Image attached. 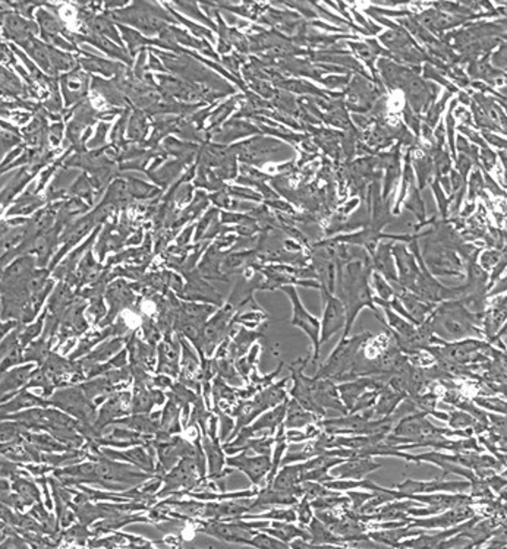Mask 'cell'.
<instances>
[{
	"instance_id": "obj_1",
	"label": "cell",
	"mask_w": 507,
	"mask_h": 549,
	"mask_svg": "<svg viewBox=\"0 0 507 549\" xmlns=\"http://www.w3.org/2000/svg\"><path fill=\"white\" fill-rule=\"evenodd\" d=\"M370 271L371 267L368 261L361 263V261H353L346 266L345 276L343 277V302L348 311V321L345 327L343 337H348L356 315L361 312L363 306H370L376 313V298H373L371 291H370Z\"/></svg>"
},
{
	"instance_id": "obj_2",
	"label": "cell",
	"mask_w": 507,
	"mask_h": 549,
	"mask_svg": "<svg viewBox=\"0 0 507 549\" xmlns=\"http://www.w3.org/2000/svg\"><path fill=\"white\" fill-rule=\"evenodd\" d=\"M371 333H362L356 334L353 337H342L339 344L336 346V349L327 359V362L317 371L314 375L316 380H342L346 372H351L358 359V352L362 349V346H365L370 338Z\"/></svg>"
},
{
	"instance_id": "obj_3",
	"label": "cell",
	"mask_w": 507,
	"mask_h": 549,
	"mask_svg": "<svg viewBox=\"0 0 507 549\" xmlns=\"http://www.w3.org/2000/svg\"><path fill=\"white\" fill-rule=\"evenodd\" d=\"M106 15L115 21L132 25L146 34H161L167 28L164 21L174 22V18L167 15V12L161 9L159 4L150 2H135L126 9L107 12Z\"/></svg>"
},
{
	"instance_id": "obj_4",
	"label": "cell",
	"mask_w": 507,
	"mask_h": 549,
	"mask_svg": "<svg viewBox=\"0 0 507 549\" xmlns=\"http://www.w3.org/2000/svg\"><path fill=\"white\" fill-rule=\"evenodd\" d=\"M200 530L209 536H213L223 542L244 543L248 545L251 538L257 533L256 529H266L270 522H244V518L228 520H211V522H199Z\"/></svg>"
},
{
	"instance_id": "obj_5",
	"label": "cell",
	"mask_w": 507,
	"mask_h": 549,
	"mask_svg": "<svg viewBox=\"0 0 507 549\" xmlns=\"http://www.w3.org/2000/svg\"><path fill=\"white\" fill-rule=\"evenodd\" d=\"M50 404L75 416L86 426H93L97 419V404L86 396L81 386L56 391L50 398Z\"/></svg>"
},
{
	"instance_id": "obj_6",
	"label": "cell",
	"mask_w": 507,
	"mask_h": 549,
	"mask_svg": "<svg viewBox=\"0 0 507 549\" xmlns=\"http://www.w3.org/2000/svg\"><path fill=\"white\" fill-rule=\"evenodd\" d=\"M161 479L164 482V486L160 493H157L156 495L157 498L166 497L169 494H178V493L182 495L184 494L182 489L189 490L203 480L199 465H196V460L194 457L181 458L179 465L171 469V472L166 473Z\"/></svg>"
},
{
	"instance_id": "obj_7",
	"label": "cell",
	"mask_w": 507,
	"mask_h": 549,
	"mask_svg": "<svg viewBox=\"0 0 507 549\" xmlns=\"http://www.w3.org/2000/svg\"><path fill=\"white\" fill-rule=\"evenodd\" d=\"M281 292H285L291 302H292V306H293V313H292V320H291V324L293 327H298L301 328L308 337L309 340H311L313 346H314V355H313V363L316 365L318 362V358H320V348H321V343H320V336H321V326H320V321L317 320L316 316H313L311 313H309L305 306L302 305L301 299H299V295L296 292V288L293 286H283L280 287Z\"/></svg>"
},
{
	"instance_id": "obj_8",
	"label": "cell",
	"mask_w": 507,
	"mask_h": 549,
	"mask_svg": "<svg viewBox=\"0 0 507 549\" xmlns=\"http://www.w3.org/2000/svg\"><path fill=\"white\" fill-rule=\"evenodd\" d=\"M320 288L326 302L323 321H321V336H320V343L323 344L328 341L336 333H339L346 327L348 311L342 299L334 298L333 293L328 292L326 287H320Z\"/></svg>"
},
{
	"instance_id": "obj_9",
	"label": "cell",
	"mask_w": 507,
	"mask_h": 549,
	"mask_svg": "<svg viewBox=\"0 0 507 549\" xmlns=\"http://www.w3.org/2000/svg\"><path fill=\"white\" fill-rule=\"evenodd\" d=\"M226 466L244 472L254 485L260 486L271 470V458L263 454L249 455L248 450H242L241 454L226 460Z\"/></svg>"
},
{
	"instance_id": "obj_10",
	"label": "cell",
	"mask_w": 507,
	"mask_h": 549,
	"mask_svg": "<svg viewBox=\"0 0 507 549\" xmlns=\"http://www.w3.org/2000/svg\"><path fill=\"white\" fill-rule=\"evenodd\" d=\"M217 430V416H211L209 420L207 429H204L203 448L207 454L209 460V479L220 480L226 473H232V470L224 472L223 468L226 466V458H224V448L220 447V440L216 435Z\"/></svg>"
},
{
	"instance_id": "obj_11",
	"label": "cell",
	"mask_w": 507,
	"mask_h": 549,
	"mask_svg": "<svg viewBox=\"0 0 507 549\" xmlns=\"http://www.w3.org/2000/svg\"><path fill=\"white\" fill-rule=\"evenodd\" d=\"M128 413H132V393L124 391V393L111 394L101 406L97 415V419L94 422L97 438L101 437L106 426L114 423L118 418L126 416Z\"/></svg>"
},
{
	"instance_id": "obj_12",
	"label": "cell",
	"mask_w": 507,
	"mask_h": 549,
	"mask_svg": "<svg viewBox=\"0 0 507 549\" xmlns=\"http://www.w3.org/2000/svg\"><path fill=\"white\" fill-rule=\"evenodd\" d=\"M383 468L381 463H376L371 457H352L342 461L341 465L334 466L330 470L333 479H346V480H362L376 470Z\"/></svg>"
},
{
	"instance_id": "obj_13",
	"label": "cell",
	"mask_w": 507,
	"mask_h": 549,
	"mask_svg": "<svg viewBox=\"0 0 507 549\" xmlns=\"http://www.w3.org/2000/svg\"><path fill=\"white\" fill-rule=\"evenodd\" d=\"M471 515H472V511L469 508L455 507L453 510H448L440 515L412 518L411 523H408L406 526L409 529H447L450 526H455L463 522L465 518Z\"/></svg>"
},
{
	"instance_id": "obj_14",
	"label": "cell",
	"mask_w": 507,
	"mask_h": 549,
	"mask_svg": "<svg viewBox=\"0 0 507 549\" xmlns=\"http://www.w3.org/2000/svg\"><path fill=\"white\" fill-rule=\"evenodd\" d=\"M86 306L87 303L84 302V298H76L74 301L72 306L68 309V312L65 313L62 320L61 338L58 346H56V351H58V348H61L68 337H75L87 331L89 324L86 321V318H84V309H86Z\"/></svg>"
},
{
	"instance_id": "obj_15",
	"label": "cell",
	"mask_w": 507,
	"mask_h": 549,
	"mask_svg": "<svg viewBox=\"0 0 507 549\" xmlns=\"http://www.w3.org/2000/svg\"><path fill=\"white\" fill-rule=\"evenodd\" d=\"M101 455L110 458V460H121V461H128L131 465H135L136 468L143 469L144 472L149 473H156V466H154V451L151 447L149 451H146L143 447H135L126 451H116L111 448H101L99 450Z\"/></svg>"
},
{
	"instance_id": "obj_16",
	"label": "cell",
	"mask_w": 507,
	"mask_h": 549,
	"mask_svg": "<svg viewBox=\"0 0 507 549\" xmlns=\"http://www.w3.org/2000/svg\"><path fill=\"white\" fill-rule=\"evenodd\" d=\"M469 485L466 482H444V480H412L408 479L394 488L402 490L405 495H412V494H433V493H440V490H452V493H456V490H462L468 488Z\"/></svg>"
},
{
	"instance_id": "obj_17",
	"label": "cell",
	"mask_w": 507,
	"mask_h": 549,
	"mask_svg": "<svg viewBox=\"0 0 507 549\" xmlns=\"http://www.w3.org/2000/svg\"><path fill=\"white\" fill-rule=\"evenodd\" d=\"M61 85L65 104L71 106L86 99L89 91V75L82 72L79 68H75L69 74L61 76Z\"/></svg>"
},
{
	"instance_id": "obj_18",
	"label": "cell",
	"mask_w": 507,
	"mask_h": 549,
	"mask_svg": "<svg viewBox=\"0 0 507 549\" xmlns=\"http://www.w3.org/2000/svg\"><path fill=\"white\" fill-rule=\"evenodd\" d=\"M33 371H34V365L26 363V365L14 368L11 371L2 372V388H0V391H2V403L9 401V398L14 397L16 391H19L28 384V381L31 378Z\"/></svg>"
},
{
	"instance_id": "obj_19",
	"label": "cell",
	"mask_w": 507,
	"mask_h": 549,
	"mask_svg": "<svg viewBox=\"0 0 507 549\" xmlns=\"http://www.w3.org/2000/svg\"><path fill=\"white\" fill-rule=\"evenodd\" d=\"M134 299H135V296L132 293V288L125 281H122V280L115 281L109 287V291H107V302L110 306V313L100 326L109 324V321L114 320L119 311L132 306Z\"/></svg>"
},
{
	"instance_id": "obj_20",
	"label": "cell",
	"mask_w": 507,
	"mask_h": 549,
	"mask_svg": "<svg viewBox=\"0 0 507 549\" xmlns=\"http://www.w3.org/2000/svg\"><path fill=\"white\" fill-rule=\"evenodd\" d=\"M178 341H172L171 337L166 336V340L159 344L157 348L159 365L156 368L157 373H164V375H169V377H179Z\"/></svg>"
},
{
	"instance_id": "obj_21",
	"label": "cell",
	"mask_w": 507,
	"mask_h": 549,
	"mask_svg": "<svg viewBox=\"0 0 507 549\" xmlns=\"http://www.w3.org/2000/svg\"><path fill=\"white\" fill-rule=\"evenodd\" d=\"M381 387L383 384L374 378H359V380L346 381L341 386H337V391H339V396L346 406L348 412H351L363 393H367L370 390H378Z\"/></svg>"
},
{
	"instance_id": "obj_22",
	"label": "cell",
	"mask_w": 507,
	"mask_h": 549,
	"mask_svg": "<svg viewBox=\"0 0 507 549\" xmlns=\"http://www.w3.org/2000/svg\"><path fill=\"white\" fill-rule=\"evenodd\" d=\"M181 346H182V366H181V373H179V383L185 384L189 388H196L200 391L201 387V368H200V361L196 359V356L189 351V346L185 341V338L179 337Z\"/></svg>"
},
{
	"instance_id": "obj_23",
	"label": "cell",
	"mask_w": 507,
	"mask_h": 549,
	"mask_svg": "<svg viewBox=\"0 0 507 549\" xmlns=\"http://www.w3.org/2000/svg\"><path fill=\"white\" fill-rule=\"evenodd\" d=\"M286 412H288V398L280 403L278 406L273 408V409H268L266 411L263 415H260V418L254 422L252 425L249 426H245L246 430L251 433V437L257 435L258 432L264 430V429H268L270 433H274V430L285 422L286 419Z\"/></svg>"
},
{
	"instance_id": "obj_24",
	"label": "cell",
	"mask_w": 507,
	"mask_h": 549,
	"mask_svg": "<svg viewBox=\"0 0 507 549\" xmlns=\"http://www.w3.org/2000/svg\"><path fill=\"white\" fill-rule=\"evenodd\" d=\"M405 398H406L405 391L393 388L390 384L383 386L380 388V396L377 398V403L374 404L373 418L383 419V418L391 416L394 409L398 408V404H401Z\"/></svg>"
},
{
	"instance_id": "obj_25",
	"label": "cell",
	"mask_w": 507,
	"mask_h": 549,
	"mask_svg": "<svg viewBox=\"0 0 507 549\" xmlns=\"http://www.w3.org/2000/svg\"><path fill=\"white\" fill-rule=\"evenodd\" d=\"M164 398L161 390H147L144 386H135L132 394V413L149 415L156 404L164 403Z\"/></svg>"
},
{
	"instance_id": "obj_26",
	"label": "cell",
	"mask_w": 507,
	"mask_h": 549,
	"mask_svg": "<svg viewBox=\"0 0 507 549\" xmlns=\"http://www.w3.org/2000/svg\"><path fill=\"white\" fill-rule=\"evenodd\" d=\"M51 406L50 398L39 397L33 393H28L26 388H21L16 391L15 397L11 401L2 403V415H9L12 412H18L21 409H31V408H47Z\"/></svg>"
},
{
	"instance_id": "obj_27",
	"label": "cell",
	"mask_w": 507,
	"mask_h": 549,
	"mask_svg": "<svg viewBox=\"0 0 507 549\" xmlns=\"http://www.w3.org/2000/svg\"><path fill=\"white\" fill-rule=\"evenodd\" d=\"M258 338H264V330L263 328L260 331H252V330H248L245 327H241L238 330L234 341H231V344H229L228 356L232 358L234 361L242 358L245 353L249 352L251 346L256 343V340H258Z\"/></svg>"
},
{
	"instance_id": "obj_28",
	"label": "cell",
	"mask_w": 507,
	"mask_h": 549,
	"mask_svg": "<svg viewBox=\"0 0 507 549\" xmlns=\"http://www.w3.org/2000/svg\"><path fill=\"white\" fill-rule=\"evenodd\" d=\"M308 532H309V535H311V540H309V543L313 545V548H331V546H326V545L346 543L341 536H337L336 533H333L318 517L311 520V523L308 525Z\"/></svg>"
},
{
	"instance_id": "obj_29",
	"label": "cell",
	"mask_w": 507,
	"mask_h": 549,
	"mask_svg": "<svg viewBox=\"0 0 507 549\" xmlns=\"http://www.w3.org/2000/svg\"><path fill=\"white\" fill-rule=\"evenodd\" d=\"M122 344H124V338H119V337H118V338H114V340H110V341H107V343L100 344L96 351L90 352V353L86 356V359H82V361L79 362L81 366H82V371H84V372H86V371L89 372L93 366L103 363V362L107 361L111 355L116 353L118 351H121Z\"/></svg>"
},
{
	"instance_id": "obj_30",
	"label": "cell",
	"mask_w": 507,
	"mask_h": 549,
	"mask_svg": "<svg viewBox=\"0 0 507 549\" xmlns=\"http://www.w3.org/2000/svg\"><path fill=\"white\" fill-rule=\"evenodd\" d=\"M317 418L318 416L316 413L303 409L295 398L288 400V412L285 419L286 429H299L303 426H309L317 422Z\"/></svg>"
},
{
	"instance_id": "obj_31",
	"label": "cell",
	"mask_w": 507,
	"mask_h": 549,
	"mask_svg": "<svg viewBox=\"0 0 507 549\" xmlns=\"http://www.w3.org/2000/svg\"><path fill=\"white\" fill-rule=\"evenodd\" d=\"M119 30L122 31L124 39H125V41L128 43V47H129V51H131L132 56H134L141 47H143V46H160V47H164V49H169V50H174V51H181V49L176 46V43L163 41V40H149V39H144L143 36H139L135 30H131V28H126V26H124V25H119Z\"/></svg>"
},
{
	"instance_id": "obj_32",
	"label": "cell",
	"mask_w": 507,
	"mask_h": 549,
	"mask_svg": "<svg viewBox=\"0 0 507 549\" xmlns=\"http://www.w3.org/2000/svg\"><path fill=\"white\" fill-rule=\"evenodd\" d=\"M263 532H267V533L276 536L277 539L283 540L289 545L292 540H295L298 538L305 539V540H311V535H309L308 530L296 528L295 525H292V522H271V526L263 529Z\"/></svg>"
},
{
	"instance_id": "obj_33",
	"label": "cell",
	"mask_w": 507,
	"mask_h": 549,
	"mask_svg": "<svg viewBox=\"0 0 507 549\" xmlns=\"http://www.w3.org/2000/svg\"><path fill=\"white\" fill-rule=\"evenodd\" d=\"M393 243H381L378 249L373 255V264L377 271L383 274V277L388 278L391 283L398 281V276L394 273V261H393Z\"/></svg>"
},
{
	"instance_id": "obj_34",
	"label": "cell",
	"mask_w": 507,
	"mask_h": 549,
	"mask_svg": "<svg viewBox=\"0 0 507 549\" xmlns=\"http://www.w3.org/2000/svg\"><path fill=\"white\" fill-rule=\"evenodd\" d=\"M111 425H122L129 429H134L141 433H149V435H157L160 430V425L151 416H143L141 413H134L132 416H126L125 419H116Z\"/></svg>"
},
{
	"instance_id": "obj_35",
	"label": "cell",
	"mask_w": 507,
	"mask_h": 549,
	"mask_svg": "<svg viewBox=\"0 0 507 549\" xmlns=\"http://www.w3.org/2000/svg\"><path fill=\"white\" fill-rule=\"evenodd\" d=\"M82 54H86L89 57V59H81L79 61V64L84 66V69H87L90 72L103 74L104 76H111V75L121 76V75H124V66L122 65L99 59V57H96V56H93L90 53H86V51H82Z\"/></svg>"
},
{
	"instance_id": "obj_36",
	"label": "cell",
	"mask_w": 507,
	"mask_h": 549,
	"mask_svg": "<svg viewBox=\"0 0 507 549\" xmlns=\"http://www.w3.org/2000/svg\"><path fill=\"white\" fill-rule=\"evenodd\" d=\"M241 518H244V520H273V522H292L293 523L298 520V514H296V510H292V508H286V510L270 508V511L260 513V514L246 513Z\"/></svg>"
},
{
	"instance_id": "obj_37",
	"label": "cell",
	"mask_w": 507,
	"mask_h": 549,
	"mask_svg": "<svg viewBox=\"0 0 507 549\" xmlns=\"http://www.w3.org/2000/svg\"><path fill=\"white\" fill-rule=\"evenodd\" d=\"M19 475L21 473H16L12 478V489L15 490V493H18L21 497H24L30 505L33 503H40V490H39V488L34 483H31L30 480L21 478Z\"/></svg>"
},
{
	"instance_id": "obj_38",
	"label": "cell",
	"mask_w": 507,
	"mask_h": 549,
	"mask_svg": "<svg viewBox=\"0 0 507 549\" xmlns=\"http://www.w3.org/2000/svg\"><path fill=\"white\" fill-rule=\"evenodd\" d=\"M44 204V199L39 198L37 195L34 193H25L24 196H21L16 202L15 206L6 213L8 216H14V214H18V216H26L33 213L34 210L40 208L41 206Z\"/></svg>"
},
{
	"instance_id": "obj_39",
	"label": "cell",
	"mask_w": 507,
	"mask_h": 549,
	"mask_svg": "<svg viewBox=\"0 0 507 549\" xmlns=\"http://www.w3.org/2000/svg\"><path fill=\"white\" fill-rule=\"evenodd\" d=\"M2 94L5 97H18L22 94L26 96L24 85L8 68H2Z\"/></svg>"
},
{
	"instance_id": "obj_40",
	"label": "cell",
	"mask_w": 507,
	"mask_h": 549,
	"mask_svg": "<svg viewBox=\"0 0 507 549\" xmlns=\"http://www.w3.org/2000/svg\"><path fill=\"white\" fill-rule=\"evenodd\" d=\"M248 545H251L254 548H261V549H288V548H291L289 543L277 539L276 536H273L267 532H263V533L257 532L251 538Z\"/></svg>"
},
{
	"instance_id": "obj_41",
	"label": "cell",
	"mask_w": 507,
	"mask_h": 549,
	"mask_svg": "<svg viewBox=\"0 0 507 549\" xmlns=\"http://www.w3.org/2000/svg\"><path fill=\"white\" fill-rule=\"evenodd\" d=\"M147 128H149V124L146 119V114L141 110H135L132 113V118L129 122V129H128L129 138L132 141H143L144 136L147 135Z\"/></svg>"
},
{
	"instance_id": "obj_42",
	"label": "cell",
	"mask_w": 507,
	"mask_h": 549,
	"mask_svg": "<svg viewBox=\"0 0 507 549\" xmlns=\"http://www.w3.org/2000/svg\"><path fill=\"white\" fill-rule=\"evenodd\" d=\"M44 318H46V312L40 316V320L36 321L34 324H30V326H22V324H19V326H18L19 341H21V344L24 346V348H25V346L30 344V343H33V341L39 337V334H40V331H41V328H43V321H44Z\"/></svg>"
},
{
	"instance_id": "obj_43",
	"label": "cell",
	"mask_w": 507,
	"mask_h": 549,
	"mask_svg": "<svg viewBox=\"0 0 507 549\" xmlns=\"http://www.w3.org/2000/svg\"><path fill=\"white\" fill-rule=\"evenodd\" d=\"M49 51H50V59H51V64H53V68L56 71V74H58L59 71H66V69H71L75 64L74 57L54 49L53 46H49Z\"/></svg>"
},
{
	"instance_id": "obj_44",
	"label": "cell",
	"mask_w": 507,
	"mask_h": 549,
	"mask_svg": "<svg viewBox=\"0 0 507 549\" xmlns=\"http://www.w3.org/2000/svg\"><path fill=\"white\" fill-rule=\"evenodd\" d=\"M274 445V438L273 437H264V438H249L244 447V450H251L257 454L263 455H270L273 451Z\"/></svg>"
},
{
	"instance_id": "obj_45",
	"label": "cell",
	"mask_w": 507,
	"mask_h": 549,
	"mask_svg": "<svg viewBox=\"0 0 507 549\" xmlns=\"http://www.w3.org/2000/svg\"><path fill=\"white\" fill-rule=\"evenodd\" d=\"M175 5H178V9L184 11L191 18L199 19V21L207 24L209 26H211L213 30H217V26L214 25V22H211L206 15H203V12L200 11V6H196L195 2H175Z\"/></svg>"
},
{
	"instance_id": "obj_46",
	"label": "cell",
	"mask_w": 507,
	"mask_h": 549,
	"mask_svg": "<svg viewBox=\"0 0 507 549\" xmlns=\"http://www.w3.org/2000/svg\"><path fill=\"white\" fill-rule=\"evenodd\" d=\"M313 505H311V500H309L308 497H302V500L296 504V514H298V522L302 525V526H308L309 523H311L313 520V511H311Z\"/></svg>"
},
{
	"instance_id": "obj_47",
	"label": "cell",
	"mask_w": 507,
	"mask_h": 549,
	"mask_svg": "<svg viewBox=\"0 0 507 549\" xmlns=\"http://www.w3.org/2000/svg\"><path fill=\"white\" fill-rule=\"evenodd\" d=\"M373 278H374V286L377 288L378 296L383 301H391L394 296H396V293H394V288L390 287V284L386 281V278L383 276H380L378 273H374Z\"/></svg>"
},
{
	"instance_id": "obj_48",
	"label": "cell",
	"mask_w": 507,
	"mask_h": 549,
	"mask_svg": "<svg viewBox=\"0 0 507 549\" xmlns=\"http://www.w3.org/2000/svg\"><path fill=\"white\" fill-rule=\"evenodd\" d=\"M71 192L72 193H75V195H79V196H84V198H89V202H90V204H91V192H93V185H91V182L89 181V178L87 176H81L76 182H75V185L72 186V189H71Z\"/></svg>"
},
{
	"instance_id": "obj_49",
	"label": "cell",
	"mask_w": 507,
	"mask_h": 549,
	"mask_svg": "<svg viewBox=\"0 0 507 549\" xmlns=\"http://www.w3.org/2000/svg\"><path fill=\"white\" fill-rule=\"evenodd\" d=\"M166 8H167V11H169V12L172 14V16H175V18H176V21H178V22H182L184 25H186L188 28H191V30H192L195 34H199V36H204V37H209V39H213L211 33H210V31H207L206 28H203V26H200V25H196V24H194V22H189V21H186L184 16H181L179 14H176V12H175L172 8H169V6H166Z\"/></svg>"
},
{
	"instance_id": "obj_50",
	"label": "cell",
	"mask_w": 507,
	"mask_h": 549,
	"mask_svg": "<svg viewBox=\"0 0 507 549\" xmlns=\"http://www.w3.org/2000/svg\"><path fill=\"white\" fill-rule=\"evenodd\" d=\"M235 103H236V99L235 100H232L231 103H228V104H223L219 110H216L214 113H213V116H211V126H210V129H213L214 126H217L221 121H224V118H226L228 116V114L234 110V107H235Z\"/></svg>"
},
{
	"instance_id": "obj_51",
	"label": "cell",
	"mask_w": 507,
	"mask_h": 549,
	"mask_svg": "<svg viewBox=\"0 0 507 549\" xmlns=\"http://www.w3.org/2000/svg\"><path fill=\"white\" fill-rule=\"evenodd\" d=\"M16 143H19V138L9 134L6 129L2 132V154L6 153L9 148L15 147Z\"/></svg>"
},
{
	"instance_id": "obj_52",
	"label": "cell",
	"mask_w": 507,
	"mask_h": 549,
	"mask_svg": "<svg viewBox=\"0 0 507 549\" xmlns=\"http://www.w3.org/2000/svg\"><path fill=\"white\" fill-rule=\"evenodd\" d=\"M62 129H64L62 124H56L50 126V139L53 146H58L59 141L62 139Z\"/></svg>"
},
{
	"instance_id": "obj_53",
	"label": "cell",
	"mask_w": 507,
	"mask_h": 549,
	"mask_svg": "<svg viewBox=\"0 0 507 549\" xmlns=\"http://www.w3.org/2000/svg\"><path fill=\"white\" fill-rule=\"evenodd\" d=\"M106 132H107V125L106 124H101L100 126H99V132H97V135H96V138L90 142V147H96V146H100V143H103L104 142V138H106Z\"/></svg>"
},
{
	"instance_id": "obj_54",
	"label": "cell",
	"mask_w": 507,
	"mask_h": 549,
	"mask_svg": "<svg viewBox=\"0 0 507 549\" xmlns=\"http://www.w3.org/2000/svg\"><path fill=\"white\" fill-rule=\"evenodd\" d=\"M192 228H194V227H188V228L185 230V232L182 233V236L178 239V245H179V246H184V245L188 242V239H189V236H191V233H192Z\"/></svg>"
}]
</instances>
